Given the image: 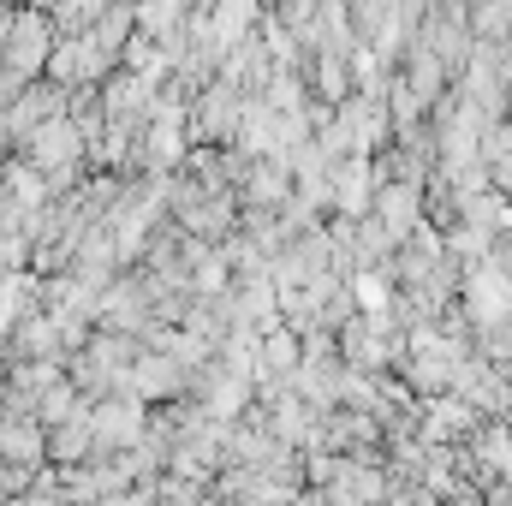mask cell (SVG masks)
Listing matches in <instances>:
<instances>
[{
    "instance_id": "cell-1",
    "label": "cell",
    "mask_w": 512,
    "mask_h": 506,
    "mask_svg": "<svg viewBox=\"0 0 512 506\" xmlns=\"http://www.w3.org/2000/svg\"><path fill=\"white\" fill-rule=\"evenodd\" d=\"M84 441H90V435H84V423H72L66 435H54V453H66V459H72V453H84Z\"/></svg>"
}]
</instances>
